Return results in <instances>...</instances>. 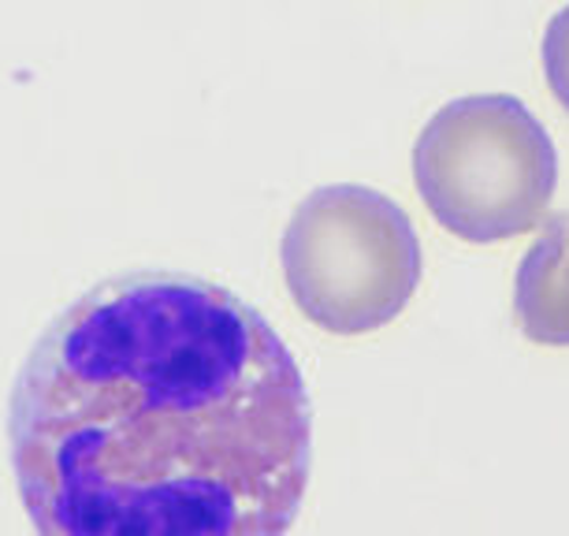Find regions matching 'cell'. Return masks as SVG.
I'll list each match as a JSON object with an SVG mask.
<instances>
[{"label":"cell","instance_id":"obj_3","mask_svg":"<svg viewBox=\"0 0 569 536\" xmlns=\"http://www.w3.org/2000/svg\"><path fill=\"white\" fill-rule=\"evenodd\" d=\"M295 306L331 336H369L410 306L421 239L380 190L336 183L295 209L279 246Z\"/></svg>","mask_w":569,"mask_h":536},{"label":"cell","instance_id":"obj_4","mask_svg":"<svg viewBox=\"0 0 569 536\" xmlns=\"http://www.w3.org/2000/svg\"><path fill=\"white\" fill-rule=\"evenodd\" d=\"M513 317L525 339L540 347H569V217L547 224L521 257Z\"/></svg>","mask_w":569,"mask_h":536},{"label":"cell","instance_id":"obj_2","mask_svg":"<svg viewBox=\"0 0 569 536\" xmlns=\"http://www.w3.org/2000/svg\"><path fill=\"white\" fill-rule=\"evenodd\" d=\"M413 179L439 228L461 242L491 246L529 235L547 217L558 153L518 98L472 93L425 123Z\"/></svg>","mask_w":569,"mask_h":536},{"label":"cell","instance_id":"obj_1","mask_svg":"<svg viewBox=\"0 0 569 536\" xmlns=\"http://www.w3.org/2000/svg\"><path fill=\"white\" fill-rule=\"evenodd\" d=\"M8 451L38 536H287L313 406L250 302L146 268L41 331L8 403Z\"/></svg>","mask_w":569,"mask_h":536},{"label":"cell","instance_id":"obj_5","mask_svg":"<svg viewBox=\"0 0 569 536\" xmlns=\"http://www.w3.org/2000/svg\"><path fill=\"white\" fill-rule=\"evenodd\" d=\"M543 75L555 101L569 112V4L547 23L543 34Z\"/></svg>","mask_w":569,"mask_h":536}]
</instances>
